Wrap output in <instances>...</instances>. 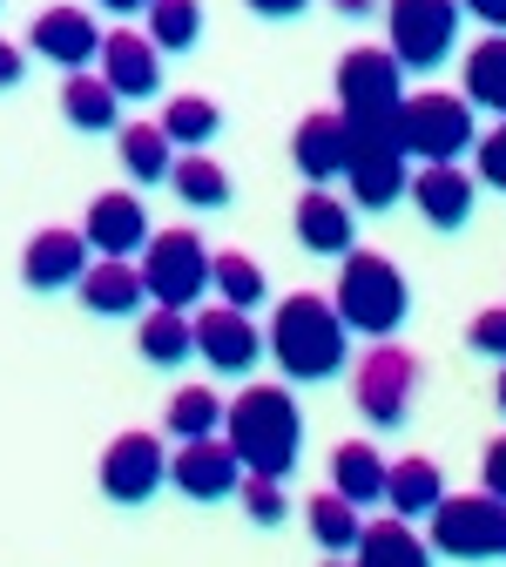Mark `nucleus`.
Listing matches in <instances>:
<instances>
[{
    "instance_id": "ddd939ff",
    "label": "nucleus",
    "mask_w": 506,
    "mask_h": 567,
    "mask_svg": "<svg viewBox=\"0 0 506 567\" xmlns=\"http://www.w3.org/2000/svg\"><path fill=\"white\" fill-rule=\"evenodd\" d=\"M169 480L176 493H189V501H230V493L244 486V466L230 453V440H183L176 460H169Z\"/></svg>"
},
{
    "instance_id": "a211bd4d",
    "label": "nucleus",
    "mask_w": 506,
    "mask_h": 567,
    "mask_svg": "<svg viewBox=\"0 0 506 567\" xmlns=\"http://www.w3.org/2000/svg\"><path fill=\"white\" fill-rule=\"evenodd\" d=\"M405 196L419 203V217H425L432 230H459V224L473 217V176H466L459 163H425V169L405 183Z\"/></svg>"
},
{
    "instance_id": "9d476101",
    "label": "nucleus",
    "mask_w": 506,
    "mask_h": 567,
    "mask_svg": "<svg viewBox=\"0 0 506 567\" xmlns=\"http://www.w3.org/2000/svg\"><path fill=\"white\" fill-rule=\"evenodd\" d=\"M385 28H392V61L399 68H440L446 54H453V41H459V0H392V14H385Z\"/></svg>"
},
{
    "instance_id": "412c9836",
    "label": "nucleus",
    "mask_w": 506,
    "mask_h": 567,
    "mask_svg": "<svg viewBox=\"0 0 506 567\" xmlns=\"http://www.w3.org/2000/svg\"><path fill=\"white\" fill-rule=\"evenodd\" d=\"M298 244L318 250V257H344V250L358 244L351 203H338L331 189H304V196H298Z\"/></svg>"
},
{
    "instance_id": "0eeeda50",
    "label": "nucleus",
    "mask_w": 506,
    "mask_h": 567,
    "mask_svg": "<svg viewBox=\"0 0 506 567\" xmlns=\"http://www.w3.org/2000/svg\"><path fill=\"white\" fill-rule=\"evenodd\" d=\"M142 291H149L163 311H189L209 291V250L196 230H156L142 244Z\"/></svg>"
},
{
    "instance_id": "a18cd8bd",
    "label": "nucleus",
    "mask_w": 506,
    "mask_h": 567,
    "mask_svg": "<svg viewBox=\"0 0 506 567\" xmlns=\"http://www.w3.org/2000/svg\"><path fill=\"white\" fill-rule=\"evenodd\" d=\"M324 567H351V560H344V554H331V560H324Z\"/></svg>"
},
{
    "instance_id": "4c0bfd02",
    "label": "nucleus",
    "mask_w": 506,
    "mask_h": 567,
    "mask_svg": "<svg viewBox=\"0 0 506 567\" xmlns=\"http://www.w3.org/2000/svg\"><path fill=\"white\" fill-rule=\"evenodd\" d=\"M479 480H486V493H493V501H506V433L486 446V460H479Z\"/></svg>"
},
{
    "instance_id": "6e6552de",
    "label": "nucleus",
    "mask_w": 506,
    "mask_h": 567,
    "mask_svg": "<svg viewBox=\"0 0 506 567\" xmlns=\"http://www.w3.org/2000/svg\"><path fill=\"white\" fill-rule=\"evenodd\" d=\"M351 399H358V412H365L372 425H405L412 399H419V359L399 338H372V351L358 359Z\"/></svg>"
},
{
    "instance_id": "423d86ee",
    "label": "nucleus",
    "mask_w": 506,
    "mask_h": 567,
    "mask_svg": "<svg viewBox=\"0 0 506 567\" xmlns=\"http://www.w3.org/2000/svg\"><path fill=\"white\" fill-rule=\"evenodd\" d=\"M425 520H432V534H425L432 554H446V560H506V501H493V493H446Z\"/></svg>"
},
{
    "instance_id": "58836bf2",
    "label": "nucleus",
    "mask_w": 506,
    "mask_h": 567,
    "mask_svg": "<svg viewBox=\"0 0 506 567\" xmlns=\"http://www.w3.org/2000/svg\"><path fill=\"white\" fill-rule=\"evenodd\" d=\"M244 8H250V14H264V21H298L311 0H244Z\"/></svg>"
},
{
    "instance_id": "c756f323",
    "label": "nucleus",
    "mask_w": 506,
    "mask_h": 567,
    "mask_svg": "<svg viewBox=\"0 0 506 567\" xmlns=\"http://www.w3.org/2000/svg\"><path fill=\"white\" fill-rule=\"evenodd\" d=\"M163 135H169V150H203V142L224 128V109H216L209 95H176L169 109H163V122H156Z\"/></svg>"
},
{
    "instance_id": "393cba45",
    "label": "nucleus",
    "mask_w": 506,
    "mask_h": 567,
    "mask_svg": "<svg viewBox=\"0 0 506 567\" xmlns=\"http://www.w3.org/2000/svg\"><path fill=\"white\" fill-rule=\"evenodd\" d=\"M61 115L75 122L82 135H109L122 122V95L102 82V75H68L61 82Z\"/></svg>"
},
{
    "instance_id": "39448f33",
    "label": "nucleus",
    "mask_w": 506,
    "mask_h": 567,
    "mask_svg": "<svg viewBox=\"0 0 506 567\" xmlns=\"http://www.w3.org/2000/svg\"><path fill=\"white\" fill-rule=\"evenodd\" d=\"M399 150L419 156V163H459L479 128H473V102L466 95H446V89H425V95H405L399 102Z\"/></svg>"
},
{
    "instance_id": "5701e85b",
    "label": "nucleus",
    "mask_w": 506,
    "mask_h": 567,
    "mask_svg": "<svg viewBox=\"0 0 506 567\" xmlns=\"http://www.w3.org/2000/svg\"><path fill=\"white\" fill-rule=\"evenodd\" d=\"M351 567H432V547L412 534V520H372L351 547Z\"/></svg>"
},
{
    "instance_id": "c9c22d12",
    "label": "nucleus",
    "mask_w": 506,
    "mask_h": 567,
    "mask_svg": "<svg viewBox=\"0 0 506 567\" xmlns=\"http://www.w3.org/2000/svg\"><path fill=\"white\" fill-rule=\"evenodd\" d=\"M473 163H479V183L506 196V122H499L493 135H479V142H473Z\"/></svg>"
},
{
    "instance_id": "473e14b6",
    "label": "nucleus",
    "mask_w": 506,
    "mask_h": 567,
    "mask_svg": "<svg viewBox=\"0 0 506 567\" xmlns=\"http://www.w3.org/2000/svg\"><path fill=\"white\" fill-rule=\"evenodd\" d=\"M209 291L224 298L230 311H257L264 305V270L244 250H224V257H209Z\"/></svg>"
},
{
    "instance_id": "72a5a7b5",
    "label": "nucleus",
    "mask_w": 506,
    "mask_h": 567,
    "mask_svg": "<svg viewBox=\"0 0 506 567\" xmlns=\"http://www.w3.org/2000/svg\"><path fill=\"white\" fill-rule=\"evenodd\" d=\"M149 41L156 54H189L203 41V8L196 0H149Z\"/></svg>"
},
{
    "instance_id": "b1692460",
    "label": "nucleus",
    "mask_w": 506,
    "mask_h": 567,
    "mask_svg": "<svg viewBox=\"0 0 506 567\" xmlns=\"http://www.w3.org/2000/svg\"><path fill=\"white\" fill-rule=\"evenodd\" d=\"M385 501H392V514L399 520H425L432 507H440L446 501V480H440V466H432V460H392L385 466Z\"/></svg>"
},
{
    "instance_id": "7c9ffc66",
    "label": "nucleus",
    "mask_w": 506,
    "mask_h": 567,
    "mask_svg": "<svg viewBox=\"0 0 506 567\" xmlns=\"http://www.w3.org/2000/svg\"><path fill=\"white\" fill-rule=\"evenodd\" d=\"M163 425L176 433V446H183V440H209V433H224V399H216L209 385H183V392L169 399Z\"/></svg>"
},
{
    "instance_id": "9b49d317",
    "label": "nucleus",
    "mask_w": 506,
    "mask_h": 567,
    "mask_svg": "<svg viewBox=\"0 0 506 567\" xmlns=\"http://www.w3.org/2000/svg\"><path fill=\"white\" fill-rule=\"evenodd\" d=\"M156 486H169V453L156 433H122L109 440L102 453V493L115 507H142V501H156Z\"/></svg>"
},
{
    "instance_id": "20e7f679",
    "label": "nucleus",
    "mask_w": 506,
    "mask_h": 567,
    "mask_svg": "<svg viewBox=\"0 0 506 567\" xmlns=\"http://www.w3.org/2000/svg\"><path fill=\"white\" fill-rule=\"evenodd\" d=\"M399 122V115H392ZM392 122H344V183L358 209H392L412 183V156L399 150V128Z\"/></svg>"
},
{
    "instance_id": "f704fd0d",
    "label": "nucleus",
    "mask_w": 506,
    "mask_h": 567,
    "mask_svg": "<svg viewBox=\"0 0 506 567\" xmlns=\"http://www.w3.org/2000/svg\"><path fill=\"white\" fill-rule=\"evenodd\" d=\"M237 501H244V514H250L257 527H277L283 514H291V501H283V480H264V473H244Z\"/></svg>"
},
{
    "instance_id": "2eb2a0df",
    "label": "nucleus",
    "mask_w": 506,
    "mask_h": 567,
    "mask_svg": "<svg viewBox=\"0 0 506 567\" xmlns=\"http://www.w3.org/2000/svg\"><path fill=\"white\" fill-rule=\"evenodd\" d=\"M102 82L122 95V102H149L156 89H163V54H156V41L149 34H135V28H115V34H102Z\"/></svg>"
},
{
    "instance_id": "e433bc0d",
    "label": "nucleus",
    "mask_w": 506,
    "mask_h": 567,
    "mask_svg": "<svg viewBox=\"0 0 506 567\" xmlns=\"http://www.w3.org/2000/svg\"><path fill=\"white\" fill-rule=\"evenodd\" d=\"M466 344L479 351V359H506V305H493V311H479V318L466 324Z\"/></svg>"
},
{
    "instance_id": "c85d7f7f",
    "label": "nucleus",
    "mask_w": 506,
    "mask_h": 567,
    "mask_svg": "<svg viewBox=\"0 0 506 567\" xmlns=\"http://www.w3.org/2000/svg\"><path fill=\"white\" fill-rule=\"evenodd\" d=\"M169 163H176V150H169V135L156 122H128L122 128V169L135 183H169Z\"/></svg>"
},
{
    "instance_id": "bb28decb",
    "label": "nucleus",
    "mask_w": 506,
    "mask_h": 567,
    "mask_svg": "<svg viewBox=\"0 0 506 567\" xmlns=\"http://www.w3.org/2000/svg\"><path fill=\"white\" fill-rule=\"evenodd\" d=\"M135 344H142V359H149V365H163V372H176L183 359H189V351H196V338H189V318L183 311H149V318H142L135 324Z\"/></svg>"
},
{
    "instance_id": "2f4dec72",
    "label": "nucleus",
    "mask_w": 506,
    "mask_h": 567,
    "mask_svg": "<svg viewBox=\"0 0 506 567\" xmlns=\"http://www.w3.org/2000/svg\"><path fill=\"white\" fill-rule=\"evenodd\" d=\"M169 183H176V196H183L189 209H224V203H230V169L209 163L203 150L183 156V163H169Z\"/></svg>"
},
{
    "instance_id": "a19ab883",
    "label": "nucleus",
    "mask_w": 506,
    "mask_h": 567,
    "mask_svg": "<svg viewBox=\"0 0 506 567\" xmlns=\"http://www.w3.org/2000/svg\"><path fill=\"white\" fill-rule=\"evenodd\" d=\"M21 75H28V54H21L14 41H0V89H14Z\"/></svg>"
},
{
    "instance_id": "6ab92c4d",
    "label": "nucleus",
    "mask_w": 506,
    "mask_h": 567,
    "mask_svg": "<svg viewBox=\"0 0 506 567\" xmlns=\"http://www.w3.org/2000/svg\"><path fill=\"white\" fill-rule=\"evenodd\" d=\"M291 163L304 169L311 189H324V183L344 176V115H338V109H318V115L298 122V135H291Z\"/></svg>"
},
{
    "instance_id": "79ce46f5",
    "label": "nucleus",
    "mask_w": 506,
    "mask_h": 567,
    "mask_svg": "<svg viewBox=\"0 0 506 567\" xmlns=\"http://www.w3.org/2000/svg\"><path fill=\"white\" fill-rule=\"evenodd\" d=\"M95 8H109V14L128 21V14H149V0H95Z\"/></svg>"
},
{
    "instance_id": "4468645a",
    "label": "nucleus",
    "mask_w": 506,
    "mask_h": 567,
    "mask_svg": "<svg viewBox=\"0 0 506 567\" xmlns=\"http://www.w3.org/2000/svg\"><path fill=\"white\" fill-rule=\"evenodd\" d=\"M82 237H89V250L95 257H142V244H149L156 230H149V209H142V196H128V189H109V196H95L89 203V224H82Z\"/></svg>"
},
{
    "instance_id": "ea45409f",
    "label": "nucleus",
    "mask_w": 506,
    "mask_h": 567,
    "mask_svg": "<svg viewBox=\"0 0 506 567\" xmlns=\"http://www.w3.org/2000/svg\"><path fill=\"white\" fill-rule=\"evenodd\" d=\"M459 14H473V21H486L493 34H506V0H459Z\"/></svg>"
},
{
    "instance_id": "a878e982",
    "label": "nucleus",
    "mask_w": 506,
    "mask_h": 567,
    "mask_svg": "<svg viewBox=\"0 0 506 567\" xmlns=\"http://www.w3.org/2000/svg\"><path fill=\"white\" fill-rule=\"evenodd\" d=\"M466 102L473 109H493L506 122V34H486L466 54Z\"/></svg>"
},
{
    "instance_id": "37998d69",
    "label": "nucleus",
    "mask_w": 506,
    "mask_h": 567,
    "mask_svg": "<svg viewBox=\"0 0 506 567\" xmlns=\"http://www.w3.org/2000/svg\"><path fill=\"white\" fill-rule=\"evenodd\" d=\"M331 8H338V14H372L379 0H331Z\"/></svg>"
},
{
    "instance_id": "f03ea898",
    "label": "nucleus",
    "mask_w": 506,
    "mask_h": 567,
    "mask_svg": "<svg viewBox=\"0 0 506 567\" xmlns=\"http://www.w3.org/2000/svg\"><path fill=\"white\" fill-rule=\"evenodd\" d=\"M264 344H270V359L283 365V379H298V385H324V379H338L344 359H351V331H344V318L331 311V298H318V291L283 298Z\"/></svg>"
},
{
    "instance_id": "f3484780",
    "label": "nucleus",
    "mask_w": 506,
    "mask_h": 567,
    "mask_svg": "<svg viewBox=\"0 0 506 567\" xmlns=\"http://www.w3.org/2000/svg\"><path fill=\"white\" fill-rule=\"evenodd\" d=\"M89 264H95V250H89L82 230H34L28 250H21L28 291H68V284H82Z\"/></svg>"
},
{
    "instance_id": "1a4fd4ad",
    "label": "nucleus",
    "mask_w": 506,
    "mask_h": 567,
    "mask_svg": "<svg viewBox=\"0 0 506 567\" xmlns=\"http://www.w3.org/2000/svg\"><path fill=\"white\" fill-rule=\"evenodd\" d=\"M405 102V68L385 48H351L338 61V115L344 122H392Z\"/></svg>"
},
{
    "instance_id": "c03bdc74",
    "label": "nucleus",
    "mask_w": 506,
    "mask_h": 567,
    "mask_svg": "<svg viewBox=\"0 0 506 567\" xmlns=\"http://www.w3.org/2000/svg\"><path fill=\"white\" fill-rule=\"evenodd\" d=\"M493 399H499V412H506V359H499V385H493Z\"/></svg>"
},
{
    "instance_id": "7ed1b4c3",
    "label": "nucleus",
    "mask_w": 506,
    "mask_h": 567,
    "mask_svg": "<svg viewBox=\"0 0 506 567\" xmlns=\"http://www.w3.org/2000/svg\"><path fill=\"white\" fill-rule=\"evenodd\" d=\"M331 311L344 318V331L399 338V324H405V311H412V284H405V270H399L392 257H379V250H344Z\"/></svg>"
},
{
    "instance_id": "4be33fe9",
    "label": "nucleus",
    "mask_w": 506,
    "mask_h": 567,
    "mask_svg": "<svg viewBox=\"0 0 506 567\" xmlns=\"http://www.w3.org/2000/svg\"><path fill=\"white\" fill-rule=\"evenodd\" d=\"M331 493H338V501H351V507H379L385 501V460H379V446L344 440L331 453Z\"/></svg>"
},
{
    "instance_id": "cd10ccee",
    "label": "nucleus",
    "mask_w": 506,
    "mask_h": 567,
    "mask_svg": "<svg viewBox=\"0 0 506 567\" xmlns=\"http://www.w3.org/2000/svg\"><path fill=\"white\" fill-rule=\"evenodd\" d=\"M304 527H311V540H318L324 554H351V547H358V534H365V520H358V507H351V501H338L331 486H324L318 501L304 507Z\"/></svg>"
},
{
    "instance_id": "f257e3e1",
    "label": "nucleus",
    "mask_w": 506,
    "mask_h": 567,
    "mask_svg": "<svg viewBox=\"0 0 506 567\" xmlns=\"http://www.w3.org/2000/svg\"><path fill=\"white\" fill-rule=\"evenodd\" d=\"M224 440L237 453L244 473H264V480H291L298 473V453H304V412L283 385H244L230 405H224Z\"/></svg>"
},
{
    "instance_id": "aec40b11",
    "label": "nucleus",
    "mask_w": 506,
    "mask_h": 567,
    "mask_svg": "<svg viewBox=\"0 0 506 567\" xmlns=\"http://www.w3.org/2000/svg\"><path fill=\"white\" fill-rule=\"evenodd\" d=\"M75 291H82V305H89L95 318H135L142 298H149V291H142V270H135L128 257H95V264L82 270Z\"/></svg>"
},
{
    "instance_id": "dca6fc26",
    "label": "nucleus",
    "mask_w": 506,
    "mask_h": 567,
    "mask_svg": "<svg viewBox=\"0 0 506 567\" xmlns=\"http://www.w3.org/2000/svg\"><path fill=\"white\" fill-rule=\"evenodd\" d=\"M28 48H34L41 61L68 68V75H82V68L102 54V28H95V14H89V8H48V14H34Z\"/></svg>"
},
{
    "instance_id": "f8f14e48",
    "label": "nucleus",
    "mask_w": 506,
    "mask_h": 567,
    "mask_svg": "<svg viewBox=\"0 0 506 567\" xmlns=\"http://www.w3.org/2000/svg\"><path fill=\"white\" fill-rule=\"evenodd\" d=\"M189 338H196V359L209 372H250L264 359V331L250 324V311H230V305H216V311H196L189 318Z\"/></svg>"
}]
</instances>
